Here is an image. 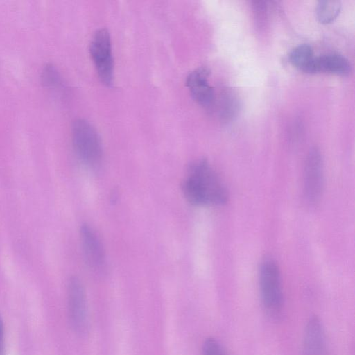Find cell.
<instances>
[{"label": "cell", "mask_w": 355, "mask_h": 355, "mask_svg": "<svg viewBox=\"0 0 355 355\" xmlns=\"http://www.w3.org/2000/svg\"><path fill=\"white\" fill-rule=\"evenodd\" d=\"M182 190L187 201L193 205H223L228 199L225 186L205 159L189 164Z\"/></svg>", "instance_id": "1"}, {"label": "cell", "mask_w": 355, "mask_h": 355, "mask_svg": "<svg viewBox=\"0 0 355 355\" xmlns=\"http://www.w3.org/2000/svg\"><path fill=\"white\" fill-rule=\"evenodd\" d=\"M259 286L265 311L272 318L279 317L284 306V294L280 270L273 259L267 258L261 263Z\"/></svg>", "instance_id": "2"}, {"label": "cell", "mask_w": 355, "mask_h": 355, "mask_svg": "<svg viewBox=\"0 0 355 355\" xmlns=\"http://www.w3.org/2000/svg\"><path fill=\"white\" fill-rule=\"evenodd\" d=\"M71 138L74 150L85 164L95 166L103 157V146L96 130L87 121L75 120L71 125Z\"/></svg>", "instance_id": "3"}, {"label": "cell", "mask_w": 355, "mask_h": 355, "mask_svg": "<svg viewBox=\"0 0 355 355\" xmlns=\"http://www.w3.org/2000/svg\"><path fill=\"white\" fill-rule=\"evenodd\" d=\"M89 53L101 81L110 85L113 80L114 61L111 38L107 29L101 28L94 34Z\"/></svg>", "instance_id": "4"}, {"label": "cell", "mask_w": 355, "mask_h": 355, "mask_svg": "<svg viewBox=\"0 0 355 355\" xmlns=\"http://www.w3.org/2000/svg\"><path fill=\"white\" fill-rule=\"evenodd\" d=\"M304 196L311 205L317 203L323 191L324 172L320 152L311 149L306 159L304 170Z\"/></svg>", "instance_id": "5"}, {"label": "cell", "mask_w": 355, "mask_h": 355, "mask_svg": "<svg viewBox=\"0 0 355 355\" xmlns=\"http://www.w3.org/2000/svg\"><path fill=\"white\" fill-rule=\"evenodd\" d=\"M67 306L72 328L83 334L88 327V314L84 287L76 277H71L67 286Z\"/></svg>", "instance_id": "6"}, {"label": "cell", "mask_w": 355, "mask_h": 355, "mask_svg": "<svg viewBox=\"0 0 355 355\" xmlns=\"http://www.w3.org/2000/svg\"><path fill=\"white\" fill-rule=\"evenodd\" d=\"M209 71L206 67H199L191 71L187 77L186 85L193 98L200 105L213 107L215 92L208 82Z\"/></svg>", "instance_id": "7"}, {"label": "cell", "mask_w": 355, "mask_h": 355, "mask_svg": "<svg viewBox=\"0 0 355 355\" xmlns=\"http://www.w3.org/2000/svg\"><path fill=\"white\" fill-rule=\"evenodd\" d=\"M302 355H327L325 329L321 320L313 315L304 328L302 340Z\"/></svg>", "instance_id": "8"}, {"label": "cell", "mask_w": 355, "mask_h": 355, "mask_svg": "<svg viewBox=\"0 0 355 355\" xmlns=\"http://www.w3.org/2000/svg\"><path fill=\"white\" fill-rule=\"evenodd\" d=\"M81 245L87 263L92 268H98L105 262L103 245L96 232L87 224L80 228Z\"/></svg>", "instance_id": "9"}, {"label": "cell", "mask_w": 355, "mask_h": 355, "mask_svg": "<svg viewBox=\"0 0 355 355\" xmlns=\"http://www.w3.org/2000/svg\"><path fill=\"white\" fill-rule=\"evenodd\" d=\"M349 61L338 54H327L315 57L310 73H328L345 76L351 71Z\"/></svg>", "instance_id": "10"}, {"label": "cell", "mask_w": 355, "mask_h": 355, "mask_svg": "<svg viewBox=\"0 0 355 355\" xmlns=\"http://www.w3.org/2000/svg\"><path fill=\"white\" fill-rule=\"evenodd\" d=\"M315 58L313 49L306 44L296 46L289 55V60L295 67L309 73Z\"/></svg>", "instance_id": "11"}, {"label": "cell", "mask_w": 355, "mask_h": 355, "mask_svg": "<svg viewBox=\"0 0 355 355\" xmlns=\"http://www.w3.org/2000/svg\"><path fill=\"white\" fill-rule=\"evenodd\" d=\"M341 3L336 0H324L318 3L315 9L316 17L322 24L334 21L339 15Z\"/></svg>", "instance_id": "12"}, {"label": "cell", "mask_w": 355, "mask_h": 355, "mask_svg": "<svg viewBox=\"0 0 355 355\" xmlns=\"http://www.w3.org/2000/svg\"><path fill=\"white\" fill-rule=\"evenodd\" d=\"M218 103L216 106L218 107L220 118L228 120L235 116L238 111L239 103L234 93L230 91L222 92L219 96Z\"/></svg>", "instance_id": "13"}, {"label": "cell", "mask_w": 355, "mask_h": 355, "mask_svg": "<svg viewBox=\"0 0 355 355\" xmlns=\"http://www.w3.org/2000/svg\"><path fill=\"white\" fill-rule=\"evenodd\" d=\"M41 80L44 87L51 92H58L62 89L63 85L60 74L52 64H46L42 68Z\"/></svg>", "instance_id": "14"}, {"label": "cell", "mask_w": 355, "mask_h": 355, "mask_svg": "<svg viewBox=\"0 0 355 355\" xmlns=\"http://www.w3.org/2000/svg\"><path fill=\"white\" fill-rule=\"evenodd\" d=\"M202 355H228V354L220 341L213 337H209L202 344Z\"/></svg>", "instance_id": "15"}, {"label": "cell", "mask_w": 355, "mask_h": 355, "mask_svg": "<svg viewBox=\"0 0 355 355\" xmlns=\"http://www.w3.org/2000/svg\"><path fill=\"white\" fill-rule=\"evenodd\" d=\"M0 355H5V334L3 321L0 313Z\"/></svg>", "instance_id": "16"}]
</instances>
